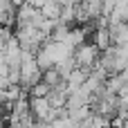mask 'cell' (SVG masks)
Returning <instances> with one entry per match:
<instances>
[{
    "instance_id": "obj_1",
    "label": "cell",
    "mask_w": 128,
    "mask_h": 128,
    "mask_svg": "<svg viewBox=\"0 0 128 128\" xmlns=\"http://www.w3.org/2000/svg\"><path fill=\"white\" fill-rule=\"evenodd\" d=\"M97 56H99V50H97L94 43H81V45L74 50V61H76V65H79V68H86V70H90V68L94 65Z\"/></svg>"
},
{
    "instance_id": "obj_2",
    "label": "cell",
    "mask_w": 128,
    "mask_h": 128,
    "mask_svg": "<svg viewBox=\"0 0 128 128\" xmlns=\"http://www.w3.org/2000/svg\"><path fill=\"white\" fill-rule=\"evenodd\" d=\"M50 108H52V106L47 104L45 97H29V112L34 115V119H43Z\"/></svg>"
},
{
    "instance_id": "obj_3",
    "label": "cell",
    "mask_w": 128,
    "mask_h": 128,
    "mask_svg": "<svg viewBox=\"0 0 128 128\" xmlns=\"http://www.w3.org/2000/svg\"><path fill=\"white\" fill-rule=\"evenodd\" d=\"M86 36H88V34H86V29H83V27H74V29L70 27L68 36L63 38V43H65V45H68V47L74 52V50H76V47H79V45L86 40Z\"/></svg>"
},
{
    "instance_id": "obj_4",
    "label": "cell",
    "mask_w": 128,
    "mask_h": 128,
    "mask_svg": "<svg viewBox=\"0 0 128 128\" xmlns=\"http://www.w3.org/2000/svg\"><path fill=\"white\" fill-rule=\"evenodd\" d=\"M92 32H94L92 40H94V45H97L99 52L106 50L108 45H112V43H110V32H108V27H97V29H92Z\"/></svg>"
},
{
    "instance_id": "obj_5",
    "label": "cell",
    "mask_w": 128,
    "mask_h": 128,
    "mask_svg": "<svg viewBox=\"0 0 128 128\" xmlns=\"http://www.w3.org/2000/svg\"><path fill=\"white\" fill-rule=\"evenodd\" d=\"M38 11H40L45 18L56 20V18H58V11H61V4H58L56 0H43V4L38 7Z\"/></svg>"
},
{
    "instance_id": "obj_6",
    "label": "cell",
    "mask_w": 128,
    "mask_h": 128,
    "mask_svg": "<svg viewBox=\"0 0 128 128\" xmlns=\"http://www.w3.org/2000/svg\"><path fill=\"white\" fill-rule=\"evenodd\" d=\"M40 81H45L50 88H56V86H58L61 81H65V79L56 72V68H50V70H43V72H40Z\"/></svg>"
},
{
    "instance_id": "obj_7",
    "label": "cell",
    "mask_w": 128,
    "mask_h": 128,
    "mask_svg": "<svg viewBox=\"0 0 128 128\" xmlns=\"http://www.w3.org/2000/svg\"><path fill=\"white\" fill-rule=\"evenodd\" d=\"M25 2H27V4H32V7H36V9L43 4V0H25Z\"/></svg>"
},
{
    "instance_id": "obj_8",
    "label": "cell",
    "mask_w": 128,
    "mask_h": 128,
    "mask_svg": "<svg viewBox=\"0 0 128 128\" xmlns=\"http://www.w3.org/2000/svg\"><path fill=\"white\" fill-rule=\"evenodd\" d=\"M9 2H11V4H14V7H18V4H22V2H25V0H9Z\"/></svg>"
}]
</instances>
